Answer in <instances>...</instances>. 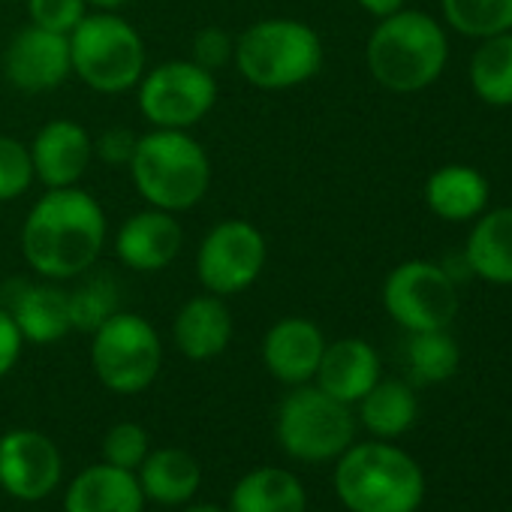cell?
<instances>
[{"label":"cell","instance_id":"29","mask_svg":"<svg viewBox=\"0 0 512 512\" xmlns=\"http://www.w3.org/2000/svg\"><path fill=\"white\" fill-rule=\"evenodd\" d=\"M461 353L458 344L446 335V329L437 332H410L407 344V368L419 383H443L458 371Z\"/></svg>","mask_w":512,"mask_h":512},{"label":"cell","instance_id":"31","mask_svg":"<svg viewBox=\"0 0 512 512\" xmlns=\"http://www.w3.org/2000/svg\"><path fill=\"white\" fill-rule=\"evenodd\" d=\"M145 455H148V431L136 422H118L103 440L106 464H115L124 470H139Z\"/></svg>","mask_w":512,"mask_h":512},{"label":"cell","instance_id":"22","mask_svg":"<svg viewBox=\"0 0 512 512\" xmlns=\"http://www.w3.org/2000/svg\"><path fill=\"white\" fill-rule=\"evenodd\" d=\"M467 269L497 287L512 284V205L488 211L467 238Z\"/></svg>","mask_w":512,"mask_h":512},{"label":"cell","instance_id":"9","mask_svg":"<svg viewBox=\"0 0 512 512\" xmlns=\"http://www.w3.org/2000/svg\"><path fill=\"white\" fill-rule=\"evenodd\" d=\"M217 103V79L193 61H169L139 79V112L157 130H190Z\"/></svg>","mask_w":512,"mask_h":512},{"label":"cell","instance_id":"35","mask_svg":"<svg viewBox=\"0 0 512 512\" xmlns=\"http://www.w3.org/2000/svg\"><path fill=\"white\" fill-rule=\"evenodd\" d=\"M22 344H25V338H22L13 314L0 305V377L13 371V365L22 356Z\"/></svg>","mask_w":512,"mask_h":512},{"label":"cell","instance_id":"30","mask_svg":"<svg viewBox=\"0 0 512 512\" xmlns=\"http://www.w3.org/2000/svg\"><path fill=\"white\" fill-rule=\"evenodd\" d=\"M31 148L13 136H0V202H13L34 184Z\"/></svg>","mask_w":512,"mask_h":512},{"label":"cell","instance_id":"21","mask_svg":"<svg viewBox=\"0 0 512 512\" xmlns=\"http://www.w3.org/2000/svg\"><path fill=\"white\" fill-rule=\"evenodd\" d=\"M145 500L160 506H184L196 497L202 485V467L187 449H154L136 470Z\"/></svg>","mask_w":512,"mask_h":512},{"label":"cell","instance_id":"34","mask_svg":"<svg viewBox=\"0 0 512 512\" xmlns=\"http://www.w3.org/2000/svg\"><path fill=\"white\" fill-rule=\"evenodd\" d=\"M136 142L139 136L133 130H124V127H112L106 133H100L94 151L100 154V160H106L109 166H130L133 160V151H136Z\"/></svg>","mask_w":512,"mask_h":512},{"label":"cell","instance_id":"8","mask_svg":"<svg viewBox=\"0 0 512 512\" xmlns=\"http://www.w3.org/2000/svg\"><path fill=\"white\" fill-rule=\"evenodd\" d=\"M163 365V344L157 329L139 314L118 311L91 341V368L100 383L118 395L145 392Z\"/></svg>","mask_w":512,"mask_h":512},{"label":"cell","instance_id":"11","mask_svg":"<svg viewBox=\"0 0 512 512\" xmlns=\"http://www.w3.org/2000/svg\"><path fill=\"white\" fill-rule=\"evenodd\" d=\"M383 305L407 332L446 329L458 314L455 278L425 260L401 263L383 284Z\"/></svg>","mask_w":512,"mask_h":512},{"label":"cell","instance_id":"19","mask_svg":"<svg viewBox=\"0 0 512 512\" xmlns=\"http://www.w3.org/2000/svg\"><path fill=\"white\" fill-rule=\"evenodd\" d=\"M19 293L10 296V305H4L22 338L31 344H55L73 332L70 317V293L55 284H16Z\"/></svg>","mask_w":512,"mask_h":512},{"label":"cell","instance_id":"4","mask_svg":"<svg viewBox=\"0 0 512 512\" xmlns=\"http://www.w3.org/2000/svg\"><path fill=\"white\" fill-rule=\"evenodd\" d=\"M133 184L151 208L187 211L211 184V160L187 130H151L139 136L130 160Z\"/></svg>","mask_w":512,"mask_h":512},{"label":"cell","instance_id":"27","mask_svg":"<svg viewBox=\"0 0 512 512\" xmlns=\"http://www.w3.org/2000/svg\"><path fill=\"white\" fill-rule=\"evenodd\" d=\"M452 31L473 40H488L512 31V0H440Z\"/></svg>","mask_w":512,"mask_h":512},{"label":"cell","instance_id":"1","mask_svg":"<svg viewBox=\"0 0 512 512\" xmlns=\"http://www.w3.org/2000/svg\"><path fill=\"white\" fill-rule=\"evenodd\" d=\"M106 214L100 202L79 190H49L22 226V253L28 266L46 281H70L85 275L103 253Z\"/></svg>","mask_w":512,"mask_h":512},{"label":"cell","instance_id":"20","mask_svg":"<svg viewBox=\"0 0 512 512\" xmlns=\"http://www.w3.org/2000/svg\"><path fill=\"white\" fill-rule=\"evenodd\" d=\"M175 347L193 359L208 362L217 359L232 341V317L220 296H196L175 317Z\"/></svg>","mask_w":512,"mask_h":512},{"label":"cell","instance_id":"3","mask_svg":"<svg viewBox=\"0 0 512 512\" xmlns=\"http://www.w3.org/2000/svg\"><path fill=\"white\" fill-rule=\"evenodd\" d=\"M335 491L350 512H416L425 497V476L398 446L359 443L338 455Z\"/></svg>","mask_w":512,"mask_h":512},{"label":"cell","instance_id":"6","mask_svg":"<svg viewBox=\"0 0 512 512\" xmlns=\"http://www.w3.org/2000/svg\"><path fill=\"white\" fill-rule=\"evenodd\" d=\"M70 40L73 73L100 94H121L145 76V43L130 22L115 13L85 16Z\"/></svg>","mask_w":512,"mask_h":512},{"label":"cell","instance_id":"28","mask_svg":"<svg viewBox=\"0 0 512 512\" xmlns=\"http://www.w3.org/2000/svg\"><path fill=\"white\" fill-rule=\"evenodd\" d=\"M70 293V317H73V329L79 332H97L109 317H115L121 311V284L109 275H91L85 278L76 290Z\"/></svg>","mask_w":512,"mask_h":512},{"label":"cell","instance_id":"7","mask_svg":"<svg viewBox=\"0 0 512 512\" xmlns=\"http://www.w3.org/2000/svg\"><path fill=\"white\" fill-rule=\"evenodd\" d=\"M356 419L350 404L320 386H296L278 410V440L290 458L332 461L353 446Z\"/></svg>","mask_w":512,"mask_h":512},{"label":"cell","instance_id":"38","mask_svg":"<svg viewBox=\"0 0 512 512\" xmlns=\"http://www.w3.org/2000/svg\"><path fill=\"white\" fill-rule=\"evenodd\" d=\"M184 512H226V509H220V506H214V503H193V506H187Z\"/></svg>","mask_w":512,"mask_h":512},{"label":"cell","instance_id":"16","mask_svg":"<svg viewBox=\"0 0 512 512\" xmlns=\"http://www.w3.org/2000/svg\"><path fill=\"white\" fill-rule=\"evenodd\" d=\"M323 350L326 338L317 323L305 317H284L269 329L263 341V362L281 383L302 386L314 380Z\"/></svg>","mask_w":512,"mask_h":512},{"label":"cell","instance_id":"18","mask_svg":"<svg viewBox=\"0 0 512 512\" xmlns=\"http://www.w3.org/2000/svg\"><path fill=\"white\" fill-rule=\"evenodd\" d=\"M314 377H317V386L329 392L332 398L344 404H356L380 380V356L368 341L344 338V341L326 344Z\"/></svg>","mask_w":512,"mask_h":512},{"label":"cell","instance_id":"10","mask_svg":"<svg viewBox=\"0 0 512 512\" xmlns=\"http://www.w3.org/2000/svg\"><path fill=\"white\" fill-rule=\"evenodd\" d=\"M266 260L269 244L260 229L247 220H223L199 244L196 275L211 296L226 299L244 293L260 278Z\"/></svg>","mask_w":512,"mask_h":512},{"label":"cell","instance_id":"32","mask_svg":"<svg viewBox=\"0 0 512 512\" xmlns=\"http://www.w3.org/2000/svg\"><path fill=\"white\" fill-rule=\"evenodd\" d=\"M85 10H88L85 0H28L31 25L64 37H70L73 28L88 16Z\"/></svg>","mask_w":512,"mask_h":512},{"label":"cell","instance_id":"23","mask_svg":"<svg viewBox=\"0 0 512 512\" xmlns=\"http://www.w3.org/2000/svg\"><path fill=\"white\" fill-rule=\"evenodd\" d=\"M305 506V485L284 467H256L229 494V512H305Z\"/></svg>","mask_w":512,"mask_h":512},{"label":"cell","instance_id":"33","mask_svg":"<svg viewBox=\"0 0 512 512\" xmlns=\"http://www.w3.org/2000/svg\"><path fill=\"white\" fill-rule=\"evenodd\" d=\"M235 52V40L220 31V28H205L193 37V64H199L208 73H217L220 67H226L232 61Z\"/></svg>","mask_w":512,"mask_h":512},{"label":"cell","instance_id":"13","mask_svg":"<svg viewBox=\"0 0 512 512\" xmlns=\"http://www.w3.org/2000/svg\"><path fill=\"white\" fill-rule=\"evenodd\" d=\"M7 79L25 94H43L64 85L73 73L70 40L64 34L43 31L37 25L22 28L7 55H4Z\"/></svg>","mask_w":512,"mask_h":512},{"label":"cell","instance_id":"5","mask_svg":"<svg viewBox=\"0 0 512 512\" xmlns=\"http://www.w3.org/2000/svg\"><path fill=\"white\" fill-rule=\"evenodd\" d=\"M232 61L250 85L263 91H287L320 73L323 43L305 22L266 19L250 25L235 40Z\"/></svg>","mask_w":512,"mask_h":512},{"label":"cell","instance_id":"2","mask_svg":"<svg viewBox=\"0 0 512 512\" xmlns=\"http://www.w3.org/2000/svg\"><path fill=\"white\" fill-rule=\"evenodd\" d=\"M446 58L449 46L443 28L416 10H398L380 19L365 49L371 76L395 94H413L434 85Z\"/></svg>","mask_w":512,"mask_h":512},{"label":"cell","instance_id":"37","mask_svg":"<svg viewBox=\"0 0 512 512\" xmlns=\"http://www.w3.org/2000/svg\"><path fill=\"white\" fill-rule=\"evenodd\" d=\"M85 4H91L97 10H106V13H115V10H121L127 4V0H85Z\"/></svg>","mask_w":512,"mask_h":512},{"label":"cell","instance_id":"15","mask_svg":"<svg viewBox=\"0 0 512 512\" xmlns=\"http://www.w3.org/2000/svg\"><path fill=\"white\" fill-rule=\"evenodd\" d=\"M94 157V142L88 130L76 121H49L31 142L34 175L49 187H76V181L88 172Z\"/></svg>","mask_w":512,"mask_h":512},{"label":"cell","instance_id":"24","mask_svg":"<svg viewBox=\"0 0 512 512\" xmlns=\"http://www.w3.org/2000/svg\"><path fill=\"white\" fill-rule=\"evenodd\" d=\"M425 202L443 220H473L488 202V181L473 166L449 163L431 172V178L425 181Z\"/></svg>","mask_w":512,"mask_h":512},{"label":"cell","instance_id":"12","mask_svg":"<svg viewBox=\"0 0 512 512\" xmlns=\"http://www.w3.org/2000/svg\"><path fill=\"white\" fill-rule=\"evenodd\" d=\"M61 473L64 458L43 431L16 428L0 437V488L10 497L37 503L58 488Z\"/></svg>","mask_w":512,"mask_h":512},{"label":"cell","instance_id":"36","mask_svg":"<svg viewBox=\"0 0 512 512\" xmlns=\"http://www.w3.org/2000/svg\"><path fill=\"white\" fill-rule=\"evenodd\" d=\"M356 4H359L365 13H371V16H377V19H386V16H392V13L404 10L407 0H356Z\"/></svg>","mask_w":512,"mask_h":512},{"label":"cell","instance_id":"14","mask_svg":"<svg viewBox=\"0 0 512 512\" xmlns=\"http://www.w3.org/2000/svg\"><path fill=\"white\" fill-rule=\"evenodd\" d=\"M184 229L172 211L145 208L124 220L115 235L118 260L133 272H163L181 253Z\"/></svg>","mask_w":512,"mask_h":512},{"label":"cell","instance_id":"26","mask_svg":"<svg viewBox=\"0 0 512 512\" xmlns=\"http://www.w3.org/2000/svg\"><path fill=\"white\" fill-rule=\"evenodd\" d=\"M470 85L488 106H512V31L482 40L470 61Z\"/></svg>","mask_w":512,"mask_h":512},{"label":"cell","instance_id":"25","mask_svg":"<svg viewBox=\"0 0 512 512\" xmlns=\"http://www.w3.org/2000/svg\"><path fill=\"white\" fill-rule=\"evenodd\" d=\"M359 419L377 437H398L416 422V395L401 380H377L359 401Z\"/></svg>","mask_w":512,"mask_h":512},{"label":"cell","instance_id":"17","mask_svg":"<svg viewBox=\"0 0 512 512\" xmlns=\"http://www.w3.org/2000/svg\"><path fill=\"white\" fill-rule=\"evenodd\" d=\"M145 494L136 479V470L115 464L85 467L67 488L64 512H142Z\"/></svg>","mask_w":512,"mask_h":512}]
</instances>
